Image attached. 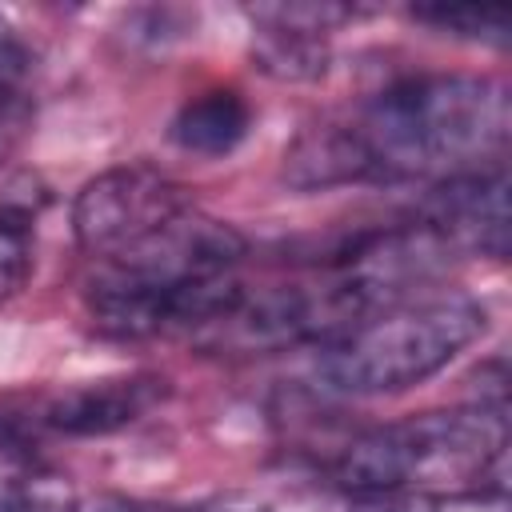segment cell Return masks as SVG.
<instances>
[{
	"mask_svg": "<svg viewBox=\"0 0 512 512\" xmlns=\"http://www.w3.org/2000/svg\"><path fill=\"white\" fill-rule=\"evenodd\" d=\"M512 132L508 88L492 76H400L352 112L308 124L284 148V184L300 192L340 184L452 180L504 164Z\"/></svg>",
	"mask_w": 512,
	"mask_h": 512,
	"instance_id": "6da1fadb",
	"label": "cell"
},
{
	"mask_svg": "<svg viewBox=\"0 0 512 512\" xmlns=\"http://www.w3.org/2000/svg\"><path fill=\"white\" fill-rule=\"evenodd\" d=\"M248 240L196 204L140 244L92 260L88 320L108 340H200L240 300Z\"/></svg>",
	"mask_w": 512,
	"mask_h": 512,
	"instance_id": "7a4b0ae2",
	"label": "cell"
},
{
	"mask_svg": "<svg viewBox=\"0 0 512 512\" xmlns=\"http://www.w3.org/2000/svg\"><path fill=\"white\" fill-rule=\"evenodd\" d=\"M508 420L500 404H468L376 424L352 436L328 464L352 496L480 500L504 492Z\"/></svg>",
	"mask_w": 512,
	"mask_h": 512,
	"instance_id": "3957f363",
	"label": "cell"
},
{
	"mask_svg": "<svg viewBox=\"0 0 512 512\" xmlns=\"http://www.w3.org/2000/svg\"><path fill=\"white\" fill-rule=\"evenodd\" d=\"M488 328V308L464 292L404 296L316 348L312 376L336 396H392L448 368Z\"/></svg>",
	"mask_w": 512,
	"mask_h": 512,
	"instance_id": "277c9868",
	"label": "cell"
},
{
	"mask_svg": "<svg viewBox=\"0 0 512 512\" xmlns=\"http://www.w3.org/2000/svg\"><path fill=\"white\" fill-rule=\"evenodd\" d=\"M192 208V196L180 180L164 176L148 164H124L108 168L96 180H88L72 200V232L84 256L108 260L180 212Z\"/></svg>",
	"mask_w": 512,
	"mask_h": 512,
	"instance_id": "5b68a950",
	"label": "cell"
},
{
	"mask_svg": "<svg viewBox=\"0 0 512 512\" xmlns=\"http://www.w3.org/2000/svg\"><path fill=\"white\" fill-rule=\"evenodd\" d=\"M452 260L464 256H508V168L488 164L452 180L432 184V192L412 212Z\"/></svg>",
	"mask_w": 512,
	"mask_h": 512,
	"instance_id": "8992f818",
	"label": "cell"
},
{
	"mask_svg": "<svg viewBox=\"0 0 512 512\" xmlns=\"http://www.w3.org/2000/svg\"><path fill=\"white\" fill-rule=\"evenodd\" d=\"M164 396H168V380L152 376V372L88 380L76 388L36 396L32 404H24V420L36 432V440H44V436H68V440L108 436V432H120V428L144 420Z\"/></svg>",
	"mask_w": 512,
	"mask_h": 512,
	"instance_id": "52a82bcc",
	"label": "cell"
},
{
	"mask_svg": "<svg viewBox=\"0 0 512 512\" xmlns=\"http://www.w3.org/2000/svg\"><path fill=\"white\" fill-rule=\"evenodd\" d=\"M248 132H252V104L236 88H208L200 96H188L168 128L180 152L204 160L236 152Z\"/></svg>",
	"mask_w": 512,
	"mask_h": 512,
	"instance_id": "ba28073f",
	"label": "cell"
},
{
	"mask_svg": "<svg viewBox=\"0 0 512 512\" xmlns=\"http://www.w3.org/2000/svg\"><path fill=\"white\" fill-rule=\"evenodd\" d=\"M32 52L28 44L0 24V160H8L36 116V96H32Z\"/></svg>",
	"mask_w": 512,
	"mask_h": 512,
	"instance_id": "9c48e42d",
	"label": "cell"
},
{
	"mask_svg": "<svg viewBox=\"0 0 512 512\" xmlns=\"http://www.w3.org/2000/svg\"><path fill=\"white\" fill-rule=\"evenodd\" d=\"M40 192L32 196H0V304L24 292L36 268V216H40Z\"/></svg>",
	"mask_w": 512,
	"mask_h": 512,
	"instance_id": "30bf717a",
	"label": "cell"
},
{
	"mask_svg": "<svg viewBox=\"0 0 512 512\" xmlns=\"http://www.w3.org/2000/svg\"><path fill=\"white\" fill-rule=\"evenodd\" d=\"M252 56H256L260 72H268L276 80H316L328 68V40L280 32V28H256Z\"/></svg>",
	"mask_w": 512,
	"mask_h": 512,
	"instance_id": "8fae6325",
	"label": "cell"
},
{
	"mask_svg": "<svg viewBox=\"0 0 512 512\" xmlns=\"http://www.w3.org/2000/svg\"><path fill=\"white\" fill-rule=\"evenodd\" d=\"M412 20L428 24L432 32L476 40V44H508V32H512V12L484 8V4H416Z\"/></svg>",
	"mask_w": 512,
	"mask_h": 512,
	"instance_id": "7c38bea8",
	"label": "cell"
},
{
	"mask_svg": "<svg viewBox=\"0 0 512 512\" xmlns=\"http://www.w3.org/2000/svg\"><path fill=\"white\" fill-rule=\"evenodd\" d=\"M256 28H280V32H300V36H320L328 40L340 24L356 20L360 8L352 4H332V0H288V4H256L248 8Z\"/></svg>",
	"mask_w": 512,
	"mask_h": 512,
	"instance_id": "4fadbf2b",
	"label": "cell"
},
{
	"mask_svg": "<svg viewBox=\"0 0 512 512\" xmlns=\"http://www.w3.org/2000/svg\"><path fill=\"white\" fill-rule=\"evenodd\" d=\"M84 512H268L260 500L248 496H208V500H124L104 496Z\"/></svg>",
	"mask_w": 512,
	"mask_h": 512,
	"instance_id": "5bb4252c",
	"label": "cell"
},
{
	"mask_svg": "<svg viewBox=\"0 0 512 512\" xmlns=\"http://www.w3.org/2000/svg\"><path fill=\"white\" fill-rule=\"evenodd\" d=\"M348 512H440V504L420 496H356Z\"/></svg>",
	"mask_w": 512,
	"mask_h": 512,
	"instance_id": "9a60e30c",
	"label": "cell"
},
{
	"mask_svg": "<svg viewBox=\"0 0 512 512\" xmlns=\"http://www.w3.org/2000/svg\"><path fill=\"white\" fill-rule=\"evenodd\" d=\"M0 24H8V20H4V16H0Z\"/></svg>",
	"mask_w": 512,
	"mask_h": 512,
	"instance_id": "2e32d148",
	"label": "cell"
},
{
	"mask_svg": "<svg viewBox=\"0 0 512 512\" xmlns=\"http://www.w3.org/2000/svg\"><path fill=\"white\" fill-rule=\"evenodd\" d=\"M80 512H84V508H80Z\"/></svg>",
	"mask_w": 512,
	"mask_h": 512,
	"instance_id": "e0dca14e",
	"label": "cell"
}]
</instances>
